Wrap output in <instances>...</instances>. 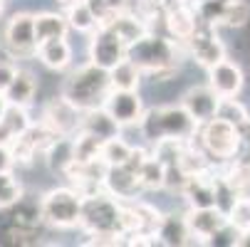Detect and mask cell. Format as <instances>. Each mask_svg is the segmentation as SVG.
<instances>
[{
  "label": "cell",
  "instance_id": "cell-41",
  "mask_svg": "<svg viewBox=\"0 0 250 247\" xmlns=\"http://www.w3.org/2000/svg\"><path fill=\"white\" fill-rule=\"evenodd\" d=\"M15 138V133L10 131V126L0 119V146H10V141Z\"/></svg>",
  "mask_w": 250,
  "mask_h": 247
},
{
  "label": "cell",
  "instance_id": "cell-6",
  "mask_svg": "<svg viewBox=\"0 0 250 247\" xmlns=\"http://www.w3.org/2000/svg\"><path fill=\"white\" fill-rule=\"evenodd\" d=\"M201 141L210 156L216 158H233L240 151V136H238V126L221 119V116H213L210 121L201 124Z\"/></svg>",
  "mask_w": 250,
  "mask_h": 247
},
{
  "label": "cell",
  "instance_id": "cell-29",
  "mask_svg": "<svg viewBox=\"0 0 250 247\" xmlns=\"http://www.w3.org/2000/svg\"><path fill=\"white\" fill-rule=\"evenodd\" d=\"M164 178H166V166L156 156H146V161L141 163V168H139L141 188H149V190L164 188Z\"/></svg>",
  "mask_w": 250,
  "mask_h": 247
},
{
  "label": "cell",
  "instance_id": "cell-10",
  "mask_svg": "<svg viewBox=\"0 0 250 247\" xmlns=\"http://www.w3.org/2000/svg\"><path fill=\"white\" fill-rule=\"evenodd\" d=\"M5 47L15 57H27L35 52V22L30 13H15L5 25Z\"/></svg>",
  "mask_w": 250,
  "mask_h": 247
},
{
  "label": "cell",
  "instance_id": "cell-26",
  "mask_svg": "<svg viewBox=\"0 0 250 247\" xmlns=\"http://www.w3.org/2000/svg\"><path fill=\"white\" fill-rule=\"evenodd\" d=\"M64 20L67 25L77 30V32H94L99 27L92 8L87 5V0H72V3L67 5V13H64Z\"/></svg>",
  "mask_w": 250,
  "mask_h": 247
},
{
  "label": "cell",
  "instance_id": "cell-28",
  "mask_svg": "<svg viewBox=\"0 0 250 247\" xmlns=\"http://www.w3.org/2000/svg\"><path fill=\"white\" fill-rule=\"evenodd\" d=\"M176 166L184 175H201V173H208L210 171V163H208V156L198 149H191L188 144L184 146V151L178 153L176 158Z\"/></svg>",
  "mask_w": 250,
  "mask_h": 247
},
{
  "label": "cell",
  "instance_id": "cell-45",
  "mask_svg": "<svg viewBox=\"0 0 250 247\" xmlns=\"http://www.w3.org/2000/svg\"><path fill=\"white\" fill-rule=\"evenodd\" d=\"M173 3H193V0H173Z\"/></svg>",
  "mask_w": 250,
  "mask_h": 247
},
{
  "label": "cell",
  "instance_id": "cell-5",
  "mask_svg": "<svg viewBox=\"0 0 250 247\" xmlns=\"http://www.w3.org/2000/svg\"><path fill=\"white\" fill-rule=\"evenodd\" d=\"M42 205V223L67 230L80 225L82 215V193L77 188H52L40 200Z\"/></svg>",
  "mask_w": 250,
  "mask_h": 247
},
{
  "label": "cell",
  "instance_id": "cell-34",
  "mask_svg": "<svg viewBox=\"0 0 250 247\" xmlns=\"http://www.w3.org/2000/svg\"><path fill=\"white\" fill-rule=\"evenodd\" d=\"M228 215V225L233 230H250V198H235L230 203V208L226 210Z\"/></svg>",
  "mask_w": 250,
  "mask_h": 247
},
{
  "label": "cell",
  "instance_id": "cell-3",
  "mask_svg": "<svg viewBox=\"0 0 250 247\" xmlns=\"http://www.w3.org/2000/svg\"><path fill=\"white\" fill-rule=\"evenodd\" d=\"M80 228H84L92 235H124L122 232V205L106 190L84 195Z\"/></svg>",
  "mask_w": 250,
  "mask_h": 247
},
{
  "label": "cell",
  "instance_id": "cell-20",
  "mask_svg": "<svg viewBox=\"0 0 250 247\" xmlns=\"http://www.w3.org/2000/svg\"><path fill=\"white\" fill-rule=\"evenodd\" d=\"M35 52H38V57L42 59V64L50 67V69H55V72L67 69L69 62H72V47H69L67 38L45 40V42H40L38 47H35Z\"/></svg>",
  "mask_w": 250,
  "mask_h": 247
},
{
  "label": "cell",
  "instance_id": "cell-37",
  "mask_svg": "<svg viewBox=\"0 0 250 247\" xmlns=\"http://www.w3.org/2000/svg\"><path fill=\"white\" fill-rule=\"evenodd\" d=\"M87 5L92 8L94 18L99 25H106L117 13L126 8V0H87Z\"/></svg>",
  "mask_w": 250,
  "mask_h": 247
},
{
  "label": "cell",
  "instance_id": "cell-18",
  "mask_svg": "<svg viewBox=\"0 0 250 247\" xmlns=\"http://www.w3.org/2000/svg\"><path fill=\"white\" fill-rule=\"evenodd\" d=\"M191 208H210L216 205V178H210V171L201 175H188L181 190Z\"/></svg>",
  "mask_w": 250,
  "mask_h": 247
},
{
  "label": "cell",
  "instance_id": "cell-9",
  "mask_svg": "<svg viewBox=\"0 0 250 247\" xmlns=\"http://www.w3.org/2000/svg\"><path fill=\"white\" fill-rule=\"evenodd\" d=\"M102 107L112 114V119L119 126H131L139 124L144 116V104H141L136 92H126V89H112L106 94Z\"/></svg>",
  "mask_w": 250,
  "mask_h": 247
},
{
  "label": "cell",
  "instance_id": "cell-12",
  "mask_svg": "<svg viewBox=\"0 0 250 247\" xmlns=\"http://www.w3.org/2000/svg\"><path fill=\"white\" fill-rule=\"evenodd\" d=\"M80 109H75L64 96H55L42 114V124H47L57 136H72L80 131Z\"/></svg>",
  "mask_w": 250,
  "mask_h": 247
},
{
  "label": "cell",
  "instance_id": "cell-22",
  "mask_svg": "<svg viewBox=\"0 0 250 247\" xmlns=\"http://www.w3.org/2000/svg\"><path fill=\"white\" fill-rule=\"evenodd\" d=\"M35 89H38V79H35L32 72L27 69H18L13 82L8 84V89L3 92L5 101L8 104H18V107H30L32 104V96H35Z\"/></svg>",
  "mask_w": 250,
  "mask_h": 247
},
{
  "label": "cell",
  "instance_id": "cell-24",
  "mask_svg": "<svg viewBox=\"0 0 250 247\" xmlns=\"http://www.w3.org/2000/svg\"><path fill=\"white\" fill-rule=\"evenodd\" d=\"M106 25H109L117 35H119V38L126 42V45H131L134 40H139L141 38V35H146L149 32V22L144 20V18H136V15H129V13H117L109 22H106Z\"/></svg>",
  "mask_w": 250,
  "mask_h": 247
},
{
  "label": "cell",
  "instance_id": "cell-32",
  "mask_svg": "<svg viewBox=\"0 0 250 247\" xmlns=\"http://www.w3.org/2000/svg\"><path fill=\"white\" fill-rule=\"evenodd\" d=\"M20 136H22V138L27 141V144L35 149V153H45V151H47V146L57 138V133H55L47 124H42V121H40V124H30V126H27V131H25V133H20Z\"/></svg>",
  "mask_w": 250,
  "mask_h": 247
},
{
  "label": "cell",
  "instance_id": "cell-15",
  "mask_svg": "<svg viewBox=\"0 0 250 247\" xmlns=\"http://www.w3.org/2000/svg\"><path fill=\"white\" fill-rule=\"evenodd\" d=\"M8 210V223L13 225V228H18V230H25V232H35L40 228V223H42V205H40V200H35L32 195H20L10 208H5Z\"/></svg>",
  "mask_w": 250,
  "mask_h": 247
},
{
  "label": "cell",
  "instance_id": "cell-8",
  "mask_svg": "<svg viewBox=\"0 0 250 247\" xmlns=\"http://www.w3.org/2000/svg\"><path fill=\"white\" fill-rule=\"evenodd\" d=\"M124 57H126V42L109 25H99L92 32V40H89V59H92V64H97L102 69H112Z\"/></svg>",
  "mask_w": 250,
  "mask_h": 247
},
{
  "label": "cell",
  "instance_id": "cell-43",
  "mask_svg": "<svg viewBox=\"0 0 250 247\" xmlns=\"http://www.w3.org/2000/svg\"><path fill=\"white\" fill-rule=\"evenodd\" d=\"M193 3H228V0H193Z\"/></svg>",
  "mask_w": 250,
  "mask_h": 247
},
{
  "label": "cell",
  "instance_id": "cell-44",
  "mask_svg": "<svg viewBox=\"0 0 250 247\" xmlns=\"http://www.w3.org/2000/svg\"><path fill=\"white\" fill-rule=\"evenodd\" d=\"M3 10H5V0H0V15H3Z\"/></svg>",
  "mask_w": 250,
  "mask_h": 247
},
{
  "label": "cell",
  "instance_id": "cell-2",
  "mask_svg": "<svg viewBox=\"0 0 250 247\" xmlns=\"http://www.w3.org/2000/svg\"><path fill=\"white\" fill-rule=\"evenodd\" d=\"M141 129L144 136L156 144L161 138H181V141H191L193 133L198 131L196 119L184 109V107H156L149 109L141 116Z\"/></svg>",
  "mask_w": 250,
  "mask_h": 247
},
{
  "label": "cell",
  "instance_id": "cell-25",
  "mask_svg": "<svg viewBox=\"0 0 250 247\" xmlns=\"http://www.w3.org/2000/svg\"><path fill=\"white\" fill-rule=\"evenodd\" d=\"M109 82L112 89H126V92H136L139 82H141V69L131 62V59H122L109 69Z\"/></svg>",
  "mask_w": 250,
  "mask_h": 247
},
{
  "label": "cell",
  "instance_id": "cell-33",
  "mask_svg": "<svg viewBox=\"0 0 250 247\" xmlns=\"http://www.w3.org/2000/svg\"><path fill=\"white\" fill-rule=\"evenodd\" d=\"M99 149H102V141H97L89 133L77 131V136H72V151H75V161L77 163L99 158Z\"/></svg>",
  "mask_w": 250,
  "mask_h": 247
},
{
  "label": "cell",
  "instance_id": "cell-27",
  "mask_svg": "<svg viewBox=\"0 0 250 247\" xmlns=\"http://www.w3.org/2000/svg\"><path fill=\"white\" fill-rule=\"evenodd\" d=\"M45 156H47V166H50L52 171L64 173V171L69 168V163L75 161V151H72V136H57V138L52 141V144L47 146Z\"/></svg>",
  "mask_w": 250,
  "mask_h": 247
},
{
  "label": "cell",
  "instance_id": "cell-31",
  "mask_svg": "<svg viewBox=\"0 0 250 247\" xmlns=\"http://www.w3.org/2000/svg\"><path fill=\"white\" fill-rule=\"evenodd\" d=\"M129 153H131V146L126 144V141H122L119 136L102 141V149H99V158L106 166H124Z\"/></svg>",
  "mask_w": 250,
  "mask_h": 247
},
{
  "label": "cell",
  "instance_id": "cell-30",
  "mask_svg": "<svg viewBox=\"0 0 250 247\" xmlns=\"http://www.w3.org/2000/svg\"><path fill=\"white\" fill-rule=\"evenodd\" d=\"M248 20H250V5L245 3V0H228V3H223L218 25H226V27H245Z\"/></svg>",
  "mask_w": 250,
  "mask_h": 247
},
{
  "label": "cell",
  "instance_id": "cell-17",
  "mask_svg": "<svg viewBox=\"0 0 250 247\" xmlns=\"http://www.w3.org/2000/svg\"><path fill=\"white\" fill-rule=\"evenodd\" d=\"M156 242L159 245H168V247H184V245H193L198 242L186 223V215H164L159 228H156Z\"/></svg>",
  "mask_w": 250,
  "mask_h": 247
},
{
  "label": "cell",
  "instance_id": "cell-39",
  "mask_svg": "<svg viewBox=\"0 0 250 247\" xmlns=\"http://www.w3.org/2000/svg\"><path fill=\"white\" fill-rule=\"evenodd\" d=\"M15 72H18V67H15L13 62H5V59H0V94H3V92L8 89V84L13 82Z\"/></svg>",
  "mask_w": 250,
  "mask_h": 247
},
{
  "label": "cell",
  "instance_id": "cell-7",
  "mask_svg": "<svg viewBox=\"0 0 250 247\" xmlns=\"http://www.w3.org/2000/svg\"><path fill=\"white\" fill-rule=\"evenodd\" d=\"M191 50V57L201 64V67H213L216 62H221L226 57V45L221 42L218 32H216V25H210L201 18H196V27L188 38L184 40Z\"/></svg>",
  "mask_w": 250,
  "mask_h": 247
},
{
  "label": "cell",
  "instance_id": "cell-36",
  "mask_svg": "<svg viewBox=\"0 0 250 247\" xmlns=\"http://www.w3.org/2000/svg\"><path fill=\"white\" fill-rule=\"evenodd\" d=\"M0 119L10 126V131H13L15 136L25 133L27 126L32 124V119H30V114H27V107H18V104H5V112H3V116H0Z\"/></svg>",
  "mask_w": 250,
  "mask_h": 247
},
{
  "label": "cell",
  "instance_id": "cell-4",
  "mask_svg": "<svg viewBox=\"0 0 250 247\" xmlns=\"http://www.w3.org/2000/svg\"><path fill=\"white\" fill-rule=\"evenodd\" d=\"M126 59H131L141 72H149V75H156L168 67H178L176 45L154 32L141 35L139 40L126 45Z\"/></svg>",
  "mask_w": 250,
  "mask_h": 247
},
{
  "label": "cell",
  "instance_id": "cell-13",
  "mask_svg": "<svg viewBox=\"0 0 250 247\" xmlns=\"http://www.w3.org/2000/svg\"><path fill=\"white\" fill-rule=\"evenodd\" d=\"M188 230L193 237H201V245H206V240L210 235H216L218 230H223L228 225V215L226 210H221L218 205L210 208H191V213L186 215Z\"/></svg>",
  "mask_w": 250,
  "mask_h": 247
},
{
  "label": "cell",
  "instance_id": "cell-21",
  "mask_svg": "<svg viewBox=\"0 0 250 247\" xmlns=\"http://www.w3.org/2000/svg\"><path fill=\"white\" fill-rule=\"evenodd\" d=\"M164 20H166L168 32L173 35L176 40H186L188 35L193 32V27H196V13L191 10V3H173L166 10Z\"/></svg>",
  "mask_w": 250,
  "mask_h": 247
},
{
  "label": "cell",
  "instance_id": "cell-1",
  "mask_svg": "<svg viewBox=\"0 0 250 247\" xmlns=\"http://www.w3.org/2000/svg\"><path fill=\"white\" fill-rule=\"evenodd\" d=\"M109 92H112L109 69H102V67L89 62V64L80 67L75 75H69V79L64 82L62 96L72 104L75 109L84 112V109H92V107H102Z\"/></svg>",
  "mask_w": 250,
  "mask_h": 247
},
{
  "label": "cell",
  "instance_id": "cell-14",
  "mask_svg": "<svg viewBox=\"0 0 250 247\" xmlns=\"http://www.w3.org/2000/svg\"><path fill=\"white\" fill-rule=\"evenodd\" d=\"M218 104H221V96L210 87H191L181 99V107L196 119L198 126L218 114Z\"/></svg>",
  "mask_w": 250,
  "mask_h": 247
},
{
  "label": "cell",
  "instance_id": "cell-38",
  "mask_svg": "<svg viewBox=\"0 0 250 247\" xmlns=\"http://www.w3.org/2000/svg\"><path fill=\"white\" fill-rule=\"evenodd\" d=\"M221 119L230 121V124H240L245 116H248V109L243 107L240 101H235V96H221V104H218V114Z\"/></svg>",
  "mask_w": 250,
  "mask_h": 247
},
{
  "label": "cell",
  "instance_id": "cell-23",
  "mask_svg": "<svg viewBox=\"0 0 250 247\" xmlns=\"http://www.w3.org/2000/svg\"><path fill=\"white\" fill-rule=\"evenodd\" d=\"M32 22H35V47L52 38H67L69 25L60 13H38L32 15Z\"/></svg>",
  "mask_w": 250,
  "mask_h": 247
},
{
  "label": "cell",
  "instance_id": "cell-16",
  "mask_svg": "<svg viewBox=\"0 0 250 247\" xmlns=\"http://www.w3.org/2000/svg\"><path fill=\"white\" fill-rule=\"evenodd\" d=\"M119 129L122 126L112 119V114L104 107H92V109H84L80 114V131L94 136L97 141H106V138L119 136Z\"/></svg>",
  "mask_w": 250,
  "mask_h": 247
},
{
  "label": "cell",
  "instance_id": "cell-40",
  "mask_svg": "<svg viewBox=\"0 0 250 247\" xmlns=\"http://www.w3.org/2000/svg\"><path fill=\"white\" fill-rule=\"evenodd\" d=\"M15 161H13V153L8 146H0V171H13Z\"/></svg>",
  "mask_w": 250,
  "mask_h": 247
},
{
  "label": "cell",
  "instance_id": "cell-19",
  "mask_svg": "<svg viewBox=\"0 0 250 247\" xmlns=\"http://www.w3.org/2000/svg\"><path fill=\"white\" fill-rule=\"evenodd\" d=\"M104 188L106 193H112L117 198H134L141 183H139V175L129 171L126 166H109L104 175Z\"/></svg>",
  "mask_w": 250,
  "mask_h": 247
},
{
  "label": "cell",
  "instance_id": "cell-42",
  "mask_svg": "<svg viewBox=\"0 0 250 247\" xmlns=\"http://www.w3.org/2000/svg\"><path fill=\"white\" fill-rule=\"evenodd\" d=\"M5 104H8V101H5V96L0 94V116H3V112H5Z\"/></svg>",
  "mask_w": 250,
  "mask_h": 247
},
{
  "label": "cell",
  "instance_id": "cell-35",
  "mask_svg": "<svg viewBox=\"0 0 250 247\" xmlns=\"http://www.w3.org/2000/svg\"><path fill=\"white\" fill-rule=\"evenodd\" d=\"M22 195V186L13 175V171H0V210L10 208Z\"/></svg>",
  "mask_w": 250,
  "mask_h": 247
},
{
  "label": "cell",
  "instance_id": "cell-11",
  "mask_svg": "<svg viewBox=\"0 0 250 247\" xmlns=\"http://www.w3.org/2000/svg\"><path fill=\"white\" fill-rule=\"evenodd\" d=\"M243 82H245L243 69L235 62H230L228 57H223L213 67H208V87L218 96H238L243 89Z\"/></svg>",
  "mask_w": 250,
  "mask_h": 247
}]
</instances>
